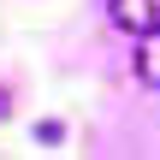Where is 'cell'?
I'll use <instances>...</instances> for the list:
<instances>
[{
	"label": "cell",
	"mask_w": 160,
	"mask_h": 160,
	"mask_svg": "<svg viewBox=\"0 0 160 160\" xmlns=\"http://www.w3.org/2000/svg\"><path fill=\"white\" fill-rule=\"evenodd\" d=\"M59 137H65V125H53V119H48V125H36V142H59Z\"/></svg>",
	"instance_id": "3957f363"
},
{
	"label": "cell",
	"mask_w": 160,
	"mask_h": 160,
	"mask_svg": "<svg viewBox=\"0 0 160 160\" xmlns=\"http://www.w3.org/2000/svg\"><path fill=\"white\" fill-rule=\"evenodd\" d=\"M0 119H6V95H0Z\"/></svg>",
	"instance_id": "277c9868"
},
{
	"label": "cell",
	"mask_w": 160,
	"mask_h": 160,
	"mask_svg": "<svg viewBox=\"0 0 160 160\" xmlns=\"http://www.w3.org/2000/svg\"><path fill=\"white\" fill-rule=\"evenodd\" d=\"M107 18L131 36H148V30H160V0H107Z\"/></svg>",
	"instance_id": "6da1fadb"
},
{
	"label": "cell",
	"mask_w": 160,
	"mask_h": 160,
	"mask_svg": "<svg viewBox=\"0 0 160 160\" xmlns=\"http://www.w3.org/2000/svg\"><path fill=\"white\" fill-rule=\"evenodd\" d=\"M131 65H137V77H142V83H154V89H160V30L142 36V48H137V59H131Z\"/></svg>",
	"instance_id": "7a4b0ae2"
}]
</instances>
